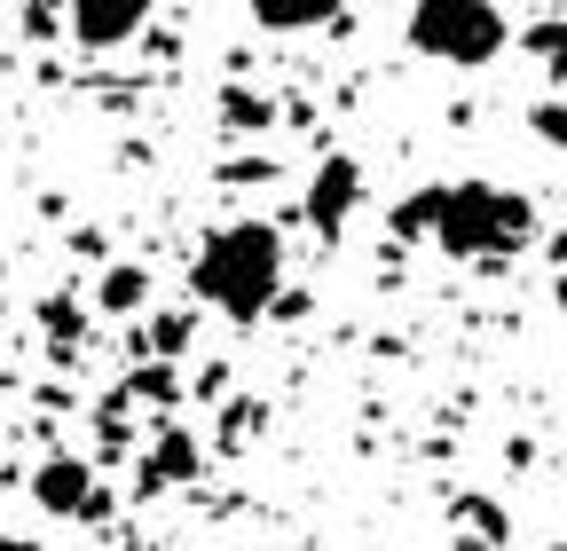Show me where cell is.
Wrapping results in <instances>:
<instances>
[{
  "label": "cell",
  "instance_id": "obj_3",
  "mask_svg": "<svg viewBox=\"0 0 567 551\" xmlns=\"http://www.w3.org/2000/svg\"><path fill=\"white\" fill-rule=\"evenodd\" d=\"M410 48L434 55V63H481L505 48V17H496V0H417L410 9Z\"/></svg>",
  "mask_w": 567,
  "mask_h": 551
},
{
  "label": "cell",
  "instance_id": "obj_5",
  "mask_svg": "<svg viewBox=\"0 0 567 551\" xmlns=\"http://www.w3.org/2000/svg\"><path fill=\"white\" fill-rule=\"evenodd\" d=\"M71 9V40L80 48H126L142 24H151L158 0H63Z\"/></svg>",
  "mask_w": 567,
  "mask_h": 551
},
{
  "label": "cell",
  "instance_id": "obj_20",
  "mask_svg": "<svg viewBox=\"0 0 567 551\" xmlns=\"http://www.w3.org/2000/svg\"><path fill=\"white\" fill-rule=\"evenodd\" d=\"M559 315H567V276H559Z\"/></svg>",
  "mask_w": 567,
  "mask_h": 551
},
{
  "label": "cell",
  "instance_id": "obj_13",
  "mask_svg": "<svg viewBox=\"0 0 567 551\" xmlns=\"http://www.w3.org/2000/svg\"><path fill=\"white\" fill-rule=\"evenodd\" d=\"M528 55L544 63V72H567V17H551V24H528Z\"/></svg>",
  "mask_w": 567,
  "mask_h": 551
},
{
  "label": "cell",
  "instance_id": "obj_15",
  "mask_svg": "<svg viewBox=\"0 0 567 551\" xmlns=\"http://www.w3.org/2000/svg\"><path fill=\"white\" fill-rule=\"evenodd\" d=\"M189 331H197V323H189V315H182V308H174V315H158V323H151V347H158V355H166V363H174V355H182V347H189Z\"/></svg>",
  "mask_w": 567,
  "mask_h": 551
},
{
  "label": "cell",
  "instance_id": "obj_21",
  "mask_svg": "<svg viewBox=\"0 0 567 551\" xmlns=\"http://www.w3.org/2000/svg\"><path fill=\"white\" fill-rule=\"evenodd\" d=\"M544 551H567V543H544Z\"/></svg>",
  "mask_w": 567,
  "mask_h": 551
},
{
  "label": "cell",
  "instance_id": "obj_6",
  "mask_svg": "<svg viewBox=\"0 0 567 551\" xmlns=\"http://www.w3.org/2000/svg\"><path fill=\"white\" fill-rule=\"evenodd\" d=\"M354 205H363V166H354V158H323L316 181H308V221L323 237H339L354 221Z\"/></svg>",
  "mask_w": 567,
  "mask_h": 551
},
{
  "label": "cell",
  "instance_id": "obj_2",
  "mask_svg": "<svg viewBox=\"0 0 567 551\" xmlns=\"http://www.w3.org/2000/svg\"><path fill=\"white\" fill-rule=\"evenodd\" d=\"M276 276H284V237L268 221H229L213 229L189 260V292L205 308H221L229 323H252L276 308Z\"/></svg>",
  "mask_w": 567,
  "mask_h": 551
},
{
  "label": "cell",
  "instance_id": "obj_12",
  "mask_svg": "<svg viewBox=\"0 0 567 551\" xmlns=\"http://www.w3.org/2000/svg\"><path fill=\"white\" fill-rule=\"evenodd\" d=\"M450 520H457V528H473L481 543H505V512H496L488 497H457V505H450Z\"/></svg>",
  "mask_w": 567,
  "mask_h": 551
},
{
  "label": "cell",
  "instance_id": "obj_9",
  "mask_svg": "<svg viewBox=\"0 0 567 551\" xmlns=\"http://www.w3.org/2000/svg\"><path fill=\"white\" fill-rule=\"evenodd\" d=\"M95 308H103V315H142V308H151V268H134V260L103 268V284H95Z\"/></svg>",
  "mask_w": 567,
  "mask_h": 551
},
{
  "label": "cell",
  "instance_id": "obj_11",
  "mask_svg": "<svg viewBox=\"0 0 567 551\" xmlns=\"http://www.w3.org/2000/svg\"><path fill=\"white\" fill-rule=\"evenodd\" d=\"M40 331L55 339V355H71V339H80V331H87V308L55 292V300H40Z\"/></svg>",
  "mask_w": 567,
  "mask_h": 551
},
{
  "label": "cell",
  "instance_id": "obj_19",
  "mask_svg": "<svg viewBox=\"0 0 567 551\" xmlns=\"http://www.w3.org/2000/svg\"><path fill=\"white\" fill-rule=\"evenodd\" d=\"M0 551H24V543H17V536H0Z\"/></svg>",
  "mask_w": 567,
  "mask_h": 551
},
{
  "label": "cell",
  "instance_id": "obj_10",
  "mask_svg": "<svg viewBox=\"0 0 567 551\" xmlns=\"http://www.w3.org/2000/svg\"><path fill=\"white\" fill-rule=\"evenodd\" d=\"M221 126L229 134H268L276 126V103H260L252 87H221Z\"/></svg>",
  "mask_w": 567,
  "mask_h": 551
},
{
  "label": "cell",
  "instance_id": "obj_18",
  "mask_svg": "<svg viewBox=\"0 0 567 551\" xmlns=\"http://www.w3.org/2000/svg\"><path fill=\"white\" fill-rule=\"evenodd\" d=\"M268 174H276L268 158H229V166H221V181H237V189H252V181H268Z\"/></svg>",
  "mask_w": 567,
  "mask_h": 551
},
{
  "label": "cell",
  "instance_id": "obj_7",
  "mask_svg": "<svg viewBox=\"0 0 567 551\" xmlns=\"http://www.w3.org/2000/svg\"><path fill=\"white\" fill-rule=\"evenodd\" d=\"M189 472H197V434H189V426H158V441L142 449V465H134L142 497H166V489H182Z\"/></svg>",
  "mask_w": 567,
  "mask_h": 551
},
{
  "label": "cell",
  "instance_id": "obj_4",
  "mask_svg": "<svg viewBox=\"0 0 567 551\" xmlns=\"http://www.w3.org/2000/svg\"><path fill=\"white\" fill-rule=\"evenodd\" d=\"M32 505L55 512V520H103L111 512V497L95 489V465L87 457H48L32 472Z\"/></svg>",
  "mask_w": 567,
  "mask_h": 551
},
{
  "label": "cell",
  "instance_id": "obj_8",
  "mask_svg": "<svg viewBox=\"0 0 567 551\" xmlns=\"http://www.w3.org/2000/svg\"><path fill=\"white\" fill-rule=\"evenodd\" d=\"M252 24L260 32H323V24H347L339 0H252Z\"/></svg>",
  "mask_w": 567,
  "mask_h": 551
},
{
  "label": "cell",
  "instance_id": "obj_14",
  "mask_svg": "<svg viewBox=\"0 0 567 551\" xmlns=\"http://www.w3.org/2000/svg\"><path fill=\"white\" fill-rule=\"evenodd\" d=\"M126 394H142V402H174V371H166V355H151L134 378H126Z\"/></svg>",
  "mask_w": 567,
  "mask_h": 551
},
{
  "label": "cell",
  "instance_id": "obj_16",
  "mask_svg": "<svg viewBox=\"0 0 567 551\" xmlns=\"http://www.w3.org/2000/svg\"><path fill=\"white\" fill-rule=\"evenodd\" d=\"M252 434H260V402H229V418H221V441H229V449H245Z\"/></svg>",
  "mask_w": 567,
  "mask_h": 551
},
{
  "label": "cell",
  "instance_id": "obj_17",
  "mask_svg": "<svg viewBox=\"0 0 567 551\" xmlns=\"http://www.w3.org/2000/svg\"><path fill=\"white\" fill-rule=\"evenodd\" d=\"M528 126H536V143L567 150V103H536V111H528Z\"/></svg>",
  "mask_w": 567,
  "mask_h": 551
},
{
  "label": "cell",
  "instance_id": "obj_1",
  "mask_svg": "<svg viewBox=\"0 0 567 551\" xmlns=\"http://www.w3.org/2000/svg\"><path fill=\"white\" fill-rule=\"evenodd\" d=\"M394 237H434L457 260H488V252H520L536 237V205L496 181H442L394 205Z\"/></svg>",
  "mask_w": 567,
  "mask_h": 551
}]
</instances>
